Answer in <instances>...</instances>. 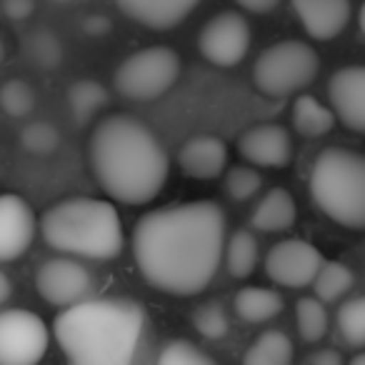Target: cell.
Returning <instances> with one entry per match:
<instances>
[{
  "label": "cell",
  "instance_id": "cell-40",
  "mask_svg": "<svg viewBox=\"0 0 365 365\" xmlns=\"http://www.w3.org/2000/svg\"><path fill=\"white\" fill-rule=\"evenodd\" d=\"M56 3H71V0H56Z\"/></svg>",
  "mask_w": 365,
  "mask_h": 365
},
{
  "label": "cell",
  "instance_id": "cell-23",
  "mask_svg": "<svg viewBox=\"0 0 365 365\" xmlns=\"http://www.w3.org/2000/svg\"><path fill=\"white\" fill-rule=\"evenodd\" d=\"M108 103V91L98 81L83 78L68 88V106L78 123H88Z\"/></svg>",
  "mask_w": 365,
  "mask_h": 365
},
{
  "label": "cell",
  "instance_id": "cell-22",
  "mask_svg": "<svg viewBox=\"0 0 365 365\" xmlns=\"http://www.w3.org/2000/svg\"><path fill=\"white\" fill-rule=\"evenodd\" d=\"M293 360V343L280 330H265L253 340L243 363L248 365H288Z\"/></svg>",
  "mask_w": 365,
  "mask_h": 365
},
{
  "label": "cell",
  "instance_id": "cell-15",
  "mask_svg": "<svg viewBox=\"0 0 365 365\" xmlns=\"http://www.w3.org/2000/svg\"><path fill=\"white\" fill-rule=\"evenodd\" d=\"M290 6L313 41H333L350 21V0H290Z\"/></svg>",
  "mask_w": 365,
  "mask_h": 365
},
{
  "label": "cell",
  "instance_id": "cell-16",
  "mask_svg": "<svg viewBox=\"0 0 365 365\" xmlns=\"http://www.w3.org/2000/svg\"><path fill=\"white\" fill-rule=\"evenodd\" d=\"M178 165L193 180H213L228 165V148L215 135H195L182 143Z\"/></svg>",
  "mask_w": 365,
  "mask_h": 365
},
{
  "label": "cell",
  "instance_id": "cell-18",
  "mask_svg": "<svg viewBox=\"0 0 365 365\" xmlns=\"http://www.w3.org/2000/svg\"><path fill=\"white\" fill-rule=\"evenodd\" d=\"M295 200L285 188H270L263 198L255 203L250 213V225L263 233H280V230L293 228L295 223Z\"/></svg>",
  "mask_w": 365,
  "mask_h": 365
},
{
  "label": "cell",
  "instance_id": "cell-24",
  "mask_svg": "<svg viewBox=\"0 0 365 365\" xmlns=\"http://www.w3.org/2000/svg\"><path fill=\"white\" fill-rule=\"evenodd\" d=\"M335 328H338V338L348 348H365V295L340 305L335 315Z\"/></svg>",
  "mask_w": 365,
  "mask_h": 365
},
{
  "label": "cell",
  "instance_id": "cell-27",
  "mask_svg": "<svg viewBox=\"0 0 365 365\" xmlns=\"http://www.w3.org/2000/svg\"><path fill=\"white\" fill-rule=\"evenodd\" d=\"M295 325L305 343H318L328 333V310L323 300L315 298H300L295 303Z\"/></svg>",
  "mask_w": 365,
  "mask_h": 365
},
{
  "label": "cell",
  "instance_id": "cell-35",
  "mask_svg": "<svg viewBox=\"0 0 365 365\" xmlns=\"http://www.w3.org/2000/svg\"><path fill=\"white\" fill-rule=\"evenodd\" d=\"M343 353L340 350H315V353H310L308 358H305V363L308 365H343Z\"/></svg>",
  "mask_w": 365,
  "mask_h": 365
},
{
  "label": "cell",
  "instance_id": "cell-36",
  "mask_svg": "<svg viewBox=\"0 0 365 365\" xmlns=\"http://www.w3.org/2000/svg\"><path fill=\"white\" fill-rule=\"evenodd\" d=\"M240 8L250 13H258V16H265V13H273L278 8L280 0H235Z\"/></svg>",
  "mask_w": 365,
  "mask_h": 365
},
{
  "label": "cell",
  "instance_id": "cell-14",
  "mask_svg": "<svg viewBox=\"0 0 365 365\" xmlns=\"http://www.w3.org/2000/svg\"><path fill=\"white\" fill-rule=\"evenodd\" d=\"M238 153L253 165L285 168L293 158V140L283 125L260 123L238 138Z\"/></svg>",
  "mask_w": 365,
  "mask_h": 365
},
{
  "label": "cell",
  "instance_id": "cell-8",
  "mask_svg": "<svg viewBox=\"0 0 365 365\" xmlns=\"http://www.w3.org/2000/svg\"><path fill=\"white\" fill-rule=\"evenodd\" d=\"M48 328L41 315L11 308L0 315V360L6 365H33L48 350Z\"/></svg>",
  "mask_w": 365,
  "mask_h": 365
},
{
  "label": "cell",
  "instance_id": "cell-11",
  "mask_svg": "<svg viewBox=\"0 0 365 365\" xmlns=\"http://www.w3.org/2000/svg\"><path fill=\"white\" fill-rule=\"evenodd\" d=\"M91 285L93 278L88 268L71 258H51L36 273L38 295L56 308H68V305L83 300Z\"/></svg>",
  "mask_w": 365,
  "mask_h": 365
},
{
  "label": "cell",
  "instance_id": "cell-12",
  "mask_svg": "<svg viewBox=\"0 0 365 365\" xmlns=\"http://www.w3.org/2000/svg\"><path fill=\"white\" fill-rule=\"evenodd\" d=\"M328 98L338 120L348 130L365 135V66H345L333 73Z\"/></svg>",
  "mask_w": 365,
  "mask_h": 365
},
{
  "label": "cell",
  "instance_id": "cell-26",
  "mask_svg": "<svg viewBox=\"0 0 365 365\" xmlns=\"http://www.w3.org/2000/svg\"><path fill=\"white\" fill-rule=\"evenodd\" d=\"M350 288H353V273H350L348 265L338 263V260H325L313 280L315 295L323 303H333V300L343 298Z\"/></svg>",
  "mask_w": 365,
  "mask_h": 365
},
{
  "label": "cell",
  "instance_id": "cell-25",
  "mask_svg": "<svg viewBox=\"0 0 365 365\" xmlns=\"http://www.w3.org/2000/svg\"><path fill=\"white\" fill-rule=\"evenodd\" d=\"M23 53L41 71H56L63 63V43L51 31H33L23 43Z\"/></svg>",
  "mask_w": 365,
  "mask_h": 365
},
{
  "label": "cell",
  "instance_id": "cell-32",
  "mask_svg": "<svg viewBox=\"0 0 365 365\" xmlns=\"http://www.w3.org/2000/svg\"><path fill=\"white\" fill-rule=\"evenodd\" d=\"M158 363L160 365H213L215 360L205 355L200 348H195L190 340H168L165 348L158 353Z\"/></svg>",
  "mask_w": 365,
  "mask_h": 365
},
{
  "label": "cell",
  "instance_id": "cell-4",
  "mask_svg": "<svg viewBox=\"0 0 365 365\" xmlns=\"http://www.w3.org/2000/svg\"><path fill=\"white\" fill-rule=\"evenodd\" d=\"M41 233L53 250L91 260L123 253V225L115 205L98 198H63L41 215Z\"/></svg>",
  "mask_w": 365,
  "mask_h": 365
},
{
  "label": "cell",
  "instance_id": "cell-21",
  "mask_svg": "<svg viewBox=\"0 0 365 365\" xmlns=\"http://www.w3.org/2000/svg\"><path fill=\"white\" fill-rule=\"evenodd\" d=\"M225 270L233 278L243 280L250 278L258 268V240L250 230H235L230 240L225 243Z\"/></svg>",
  "mask_w": 365,
  "mask_h": 365
},
{
  "label": "cell",
  "instance_id": "cell-31",
  "mask_svg": "<svg viewBox=\"0 0 365 365\" xmlns=\"http://www.w3.org/2000/svg\"><path fill=\"white\" fill-rule=\"evenodd\" d=\"M193 325L203 338L208 340H218L228 333V315H225L223 305L208 300V303L198 305L193 310Z\"/></svg>",
  "mask_w": 365,
  "mask_h": 365
},
{
  "label": "cell",
  "instance_id": "cell-20",
  "mask_svg": "<svg viewBox=\"0 0 365 365\" xmlns=\"http://www.w3.org/2000/svg\"><path fill=\"white\" fill-rule=\"evenodd\" d=\"M285 308V300L273 288H243L235 295V313L245 323H268L278 318Z\"/></svg>",
  "mask_w": 365,
  "mask_h": 365
},
{
  "label": "cell",
  "instance_id": "cell-39",
  "mask_svg": "<svg viewBox=\"0 0 365 365\" xmlns=\"http://www.w3.org/2000/svg\"><path fill=\"white\" fill-rule=\"evenodd\" d=\"M360 31H363V36H365V3H363V8H360Z\"/></svg>",
  "mask_w": 365,
  "mask_h": 365
},
{
  "label": "cell",
  "instance_id": "cell-28",
  "mask_svg": "<svg viewBox=\"0 0 365 365\" xmlns=\"http://www.w3.org/2000/svg\"><path fill=\"white\" fill-rule=\"evenodd\" d=\"M260 188H263V175L258 168H253V163L250 165H233L225 173V193L235 203L250 200L260 193Z\"/></svg>",
  "mask_w": 365,
  "mask_h": 365
},
{
  "label": "cell",
  "instance_id": "cell-5",
  "mask_svg": "<svg viewBox=\"0 0 365 365\" xmlns=\"http://www.w3.org/2000/svg\"><path fill=\"white\" fill-rule=\"evenodd\" d=\"M310 198L323 215L348 230H365V155L325 148L310 170Z\"/></svg>",
  "mask_w": 365,
  "mask_h": 365
},
{
  "label": "cell",
  "instance_id": "cell-33",
  "mask_svg": "<svg viewBox=\"0 0 365 365\" xmlns=\"http://www.w3.org/2000/svg\"><path fill=\"white\" fill-rule=\"evenodd\" d=\"M33 11H36V0H3V13L16 23L31 18Z\"/></svg>",
  "mask_w": 365,
  "mask_h": 365
},
{
  "label": "cell",
  "instance_id": "cell-29",
  "mask_svg": "<svg viewBox=\"0 0 365 365\" xmlns=\"http://www.w3.org/2000/svg\"><path fill=\"white\" fill-rule=\"evenodd\" d=\"M61 140V130L48 120H36L21 130V148L31 155H51L58 150Z\"/></svg>",
  "mask_w": 365,
  "mask_h": 365
},
{
  "label": "cell",
  "instance_id": "cell-7",
  "mask_svg": "<svg viewBox=\"0 0 365 365\" xmlns=\"http://www.w3.org/2000/svg\"><path fill=\"white\" fill-rule=\"evenodd\" d=\"M182 71L180 56L173 48L153 46L133 53L130 58L118 66L115 71V91L128 101H155L165 96L175 86Z\"/></svg>",
  "mask_w": 365,
  "mask_h": 365
},
{
  "label": "cell",
  "instance_id": "cell-38",
  "mask_svg": "<svg viewBox=\"0 0 365 365\" xmlns=\"http://www.w3.org/2000/svg\"><path fill=\"white\" fill-rule=\"evenodd\" d=\"M350 363H353V365H365V350H360V353H355L353 358H350Z\"/></svg>",
  "mask_w": 365,
  "mask_h": 365
},
{
  "label": "cell",
  "instance_id": "cell-13",
  "mask_svg": "<svg viewBox=\"0 0 365 365\" xmlns=\"http://www.w3.org/2000/svg\"><path fill=\"white\" fill-rule=\"evenodd\" d=\"M36 213L16 193H6L0 198V260L11 263L21 258L33 243L36 235Z\"/></svg>",
  "mask_w": 365,
  "mask_h": 365
},
{
  "label": "cell",
  "instance_id": "cell-30",
  "mask_svg": "<svg viewBox=\"0 0 365 365\" xmlns=\"http://www.w3.org/2000/svg\"><path fill=\"white\" fill-rule=\"evenodd\" d=\"M0 103H3V110H6V115L26 118L28 113L36 108V91H33L26 81H21V78H11V81L3 86Z\"/></svg>",
  "mask_w": 365,
  "mask_h": 365
},
{
  "label": "cell",
  "instance_id": "cell-3",
  "mask_svg": "<svg viewBox=\"0 0 365 365\" xmlns=\"http://www.w3.org/2000/svg\"><path fill=\"white\" fill-rule=\"evenodd\" d=\"M145 333V310L130 298H91L63 308L53 335L76 365L133 363Z\"/></svg>",
  "mask_w": 365,
  "mask_h": 365
},
{
  "label": "cell",
  "instance_id": "cell-10",
  "mask_svg": "<svg viewBox=\"0 0 365 365\" xmlns=\"http://www.w3.org/2000/svg\"><path fill=\"white\" fill-rule=\"evenodd\" d=\"M323 255L315 245L300 238L275 243L265 255V273L275 285L283 288H305L313 285L318 270L323 268Z\"/></svg>",
  "mask_w": 365,
  "mask_h": 365
},
{
  "label": "cell",
  "instance_id": "cell-9",
  "mask_svg": "<svg viewBox=\"0 0 365 365\" xmlns=\"http://www.w3.org/2000/svg\"><path fill=\"white\" fill-rule=\"evenodd\" d=\"M250 48V26L240 13H220L210 18L198 36V51L218 68H233Z\"/></svg>",
  "mask_w": 365,
  "mask_h": 365
},
{
  "label": "cell",
  "instance_id": "cell-19",
  "mask_svg": "<svg viewBox=\"0 0 365 365\" xmlns=\"http://www.w3.org/2000/svg\"><path fill=\"white\" fill-rule=\"evenodd\" d=\"M290 120L303 138H320L333 130L338 115H335L333 108L323 106L318 98L298 96L293 103V110H290Z\"/></svg>",
  "mask_w": 365,
  "mask_h": 365
},
{
  "label": "cell",
  "instance_id": "cell-2",
  "mask_svg": "<svg viewBox=\"0 0 365 365\" xmlns=\"http://www.w3.org/2000/svg\"><path fill=\"white\" fill-rule=\"evenodd\" d=\"M88 163L98 185L123 205L155 200L170 170L155 133L128 113H113L96 123L88 140Z\"/></svg>",
  "mask_w": 365,
  "mask_h": 365
},
{
  "label": "cell",
  "instance_id": "cell-1",
  "mask_svg": "<svg viewBox=\"0 0 365 365\" xmlns=\"http://www.w3.org/2000/svg\"><path fill=\"white\" fill-rule=\"evenodd\" d=\"M133 260L155 290L178 298L203 293L225 255V213L215 200L148 210L133 228Z\"/></svg>",
  "mask_w": 365,
  "mask_h": 365
},
{
  "label": "cell",
  "instance_id": "cell-37",
  "mask_svg": "<svg viewBox=\"0 0 365 365\" xmlns=\"http://www.w3.org/2000/svg\"><path fill=\"white\" fill-rule=\"evenodd\" d=\"M11 300V280L6 273H0V303H8Z\"/></svg>",
  "mask_w": 365,
  "mask_h": 365
},
{
  "label": "cell",
  "instance_id": "cell-6",
  "mask_svg": "<svg viewBox=\"0 0 365 365\" xmlns=\"http://www.w3.org/2000/svg\"><path fill=\"white\" fill-rule=\"evenodd\" d=\"M320 58L303 41H278L258 56L253 83L268 98H288L300 93L318 78Z\"/></svg>",
  "mask_w": 365,
  "mask_h": 365
},
{
  "label": "cell",
  "instance_id": "cell-17",
  "mask_svg": "<svg viewBox=\"0 0 365 365\" xmlns=\"http://www.w3.org/2000/svg\"><path fill=\"white\" fill-rule=\"evenodd\" d=\"M130 21L150 31H170L198 6L200 0H115Z\"/></svg>",
  "mask_w": 365,
  "mask_h": 365
},
{
  "label": "cell",
  "instance_id": "cell-34",
  "mask_svg": "<svg viewBox=\"0 0 365 365\" xmlns=\"http://www.w3.org/2000/svg\"><path fill=\"white\" fill-rule=\"evenodd\" d=\"M81 31L91 38L108 36V33H110V21H108L106 16H88V18H83Z\"/></svg>",
  "mask_w": 365,
  "mask_h": 365
}]
</instances>
